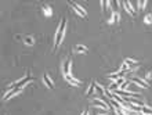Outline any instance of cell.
<instances>
[{
	"label": "cell",
	"instance_id": "6da1fadb",
	"mask_svg": "<svg viewBox=\"0 0 152 115\" xmlns=\"http://www.w3.org/2000/svg\"><path fill=\"white\" fill-rule=\"evenodd\" d=\"M67 22H68V20H67V18H62L61 22H60V25H58V29H57V32H55V37H54V50H57L58 47H60V44L62 43L64 36H65Z\"/></svg>",
	"mask_w": 152,
	"mask_h": 115
},
{
	"label": "cell",
	"instance_id": "7a4b0ae2",
	"mask_svg": "<svg viewBox=\"0 0 152 115\" xmlns=\"http://www.w3.org/2000/svg\"><path fill=\"white\" fill-rule=\"evenodd\" d=\"M31 80H33V79H32L29 75H26L25 78H22L21 80H17V82H14L11 86H13V89H14V87H17V89H20V90H24V87H25V86L29 83Z\"/></svg>",
	"mask_w": 152,
	"mask_h": 115
},
{
	"label": "cell",
	"instance_id": "3957f363",
	"mask_svg": "<svg viewBox=\"0 0 152 115\" xmlns=\"http://www.w3.org/2000/svg\"><path fill=\"white\" fill-rule=\"evenodd\" d=\"M69 4H71V7L75 10V13H76V16L82 17V18H86L87 17V11L84 10L83 7L80 4H78V3H75V1H69Z\"/></svg>",
	"mask_w": 152,
	"mask_h": 115
},
{
	"label": "cell",
	"instance_id": "277c9868",
	"mask_svg": "<svg viewBox=\"0 0 152 115\" xmlns=\"http://www.w3.org/2000/svg\"><path fill=\"white\" fill-rule=\"evenodd\" d=\"M131 82H134V85H137L138 87H141V89H148L149 87V83H148L145 79L142 78H138V76H136V78L131 79Z\"/></svg>",
	"mask_w": 152,
	"mask_h": 115
},
{
	"label": "cell",
	"instance_id": "5b68a950",
	"mask_svg": "<svg viewBox=\"0 0 152 115\" xmlns=\"http://www.w3.org/2000/svg\"><path fill=\"white\" fill-rule=\"evenodd\" d=\"M125 63L127 64V67L130 69V72H134L138 67H140V63H137L134 60H131V58H125Z\"/></svg>",
	"mask_w": 152,
	"mask_h": 115
},
{
	"label": "cell",
	"instance_id": "8992f818",
	"mask_svg": "<svg viewBox=\"0 0 152 115\" xmlns=\"http://www.w3.org/2000/svg\"><path fill=\"white\" fill-rule=\"evenodd\" d=\"M122 4L125 6V8H126V11L127 13H130V16H136L137 14V11H136V8H134V4L131 3V1H122Z\"/></svg>",
	"mask_w": 152,
	"mask_h": 115
},
{
	"label": "cell",
	"instance_id": "52a82bcc",
	"mask_svg": "<svg viewBox=\"0 0 152 115\" xmlns=\"http://www.w3.org/2000/svg\"><path fill=\"white\" fill-rule=\"evenodd\" d=\"M64 79H65L69 85H72V86H80V80L75 78L72 73H71V75H64Z\"/></svg>",
	"mask_w": 152,
	"mask_h": 115
},
{
	"label": "cell",
	"instance_id": "ba28073f",
	"mask_svg": "<svg viewBox=\"0 0 152 115\" xmlns=\"http://www.w3.org/2000/svg\"><path fill=\"white\" fill-rule=\"evenodd\" d=\"M93 105H95V107H100V108H102V110H109V105L105 103L104 100H101V99H94L93 100Z\"/></svg>",
	"mask_w": 152,
	"mask_h": 115
},
{
	"label": "cell",
	"instance_id": "9c48e42d",
	"mask_svg": "<svg viewBox=\"0 0 152 115\" xmlns=\"http://www.w3.org/2000/svg\"><path fill=\"white\" fill-rule=\"evenodd\" d=\"M20 92H22V90L17 89V87H14V89H13V90H8V93H7V94H4V97H3V101H7V100L13 99V97H14V96H17V94L20 93Z\"/></svg>",
	"mask_w": 152,
	"mask_h": 115
},
{
	"label": "cell",
	"instance_id": "30bf717a",
	"mask_svg": "<svg viewBox=\"0 0 152 115\" xmlns=\"http://www.w3.org/2000/svg\"><path fill=\"white\" fill-rule=\"evenodd\" d=\"M119 78H125V72H120V71H118V72H112L108 75V79L112 80V82H116Z\"/></svg>",
	"mask_w": 152,
	"mask_h": 115
},
{
	"label": "cell",
	"instance_id": "8fae6325",
	"mask_svg": "<svg viewBox=\"0 0 152 115\" xmlns=\"http://www.w3.org/2000/svg\"><path fill=\"white\" fill-rule=\"evenodd\" d=\"M71 71H72V61H71V60H68L67 63L64 64L62 73H64V75H71Z\"/></svg>",
	"mask_w": 152,
	"mask_h": 115
},
{
	"label": "cell",
	"instance_id": "7c38bea8",
	"mask_svg": "<svg viewBox=\"0 0 152 115\" xmlns=\"http://www.w3.org/2000/svg\"><path fill=\"white\" fill-rule=\"evenodd\" d=\"M43 80H44V85L47 86L48 89H54V82L51 80V78L48 76L47 73H44V75H43Z\"/></svg>",
	"mask_w": 152,
	"mask_h": 115
},
{
	"label": "cell",
	"instance_id": "4fadbf2b",
	"mask_svg": "<svg viewBox=\"0 0 152 115\" xmlns=\"http://www.w3.org/2000/svg\"><path fill=\"white\" fill-rule=\"evenodd\" d=\"M87 47L83 46V44H78V46H75V53H78V54H87Z\"/></svg>",
	"mask_w": 152,
	"mask_h": 115
},
{
	"label": "cell",
	"instance_id": "5bb4252c",
	"mask_svg": "<svg viewBox=\"0 0 152 115\" xmlns=\"http://www.w3.org/2000/svg\"><path fill=\"white\" fill-rule=\"evenodd\" d=\"M42 11H43V14H44L46 17H51L53 16V8L50 7V6H47V4L42 6Z\"/></svg>",
	"mask_w": 152,
	"mask_h": 115
},
{
	"label": "cell",
	"instance_id": "9a60e30c",
	"mask_svg": "<svg viewBox=\"0 0 152 115\" xmlns=\"http://www.w3.org/2000/svg\"><path fill=\"white\" fill-rule=\"evenodd\" d=\"M119 21V13H118V11H113V14H112V16L109 17V18H108V24H113V22H118Z\"/></svg>",
	"mask_w": 152,
	"mask_h": 115
},
{
	"label": "cell",
	"instance_id": "2e32d148",
	"mask_svg": "<svg viewBox=\"0 0 152 115\" xmlns=\"http://www.w3.org/2000/svg\"><path fill=\"white\" fill-rule=\"evenodd\" d=\"M94 93H95V82H91L89 86V89H87V92H86V94H87V96H93Z\"/></svg>",
	"mask_w": 152,
	"mask_h": 115
},
{
	"label": "cell",
	"instance_id": "e0dca14e",
	"mask_svg": "<svg viewBox=\"0 0 152 115\" xmlns=\"http://www.w3.org/2000/svg\"><path fill=\"white\" fill-rule=\"evenodd\" d=\"M24 43H25L26 46H33L35 44V39L32 36H25L24 37Z\"/></svg>",
	"mask_w": 152,
	"mask_h": 115
},
{
	"label": "cell",
	"instance_id": "ac0fdd59",
	"mask_svg": "<svg viewBox=\"0 0 152 115\" xmlns=\"http://www.w3.org/2000/svg\"><path fill=\"white\" fill-rule=\"evenodd\" d=\"M118 89H119V85H118V82H111L109 86H108V90H109L111 93H113V92H116Z\"/></svg>",
	"mask_w": 152,
	"mask_h": 115
},
{
	"label": "cell",
	"instance_id": "d6986e66",
	"mask_svg": "<svg viewBox=\"0 0 152 115\" xmlns=\"http://www.w3.org/2000/svg\"><path fill=\"white\" fill-rule=\"evenodd\" d=\"M95 93L100 94V96L105 94V87L104 86H101V85H98V83H95Z\"/></svg>",
	"mask_w": 152,
	"mask_h": 115
},
{
	"label": "cell",
	"instance_id": "ffe728a7",
	"mask_svg": "<svg viewBox=\"0 0 152 115\" xmlns=\"http://www.w3.org/2000/svg\"><path fill=\"white\" fill-rule=\"evenodd\" d=\"M111 104H112V107L115 108V111L119 110V108H122L120 103H119V101H116V100H113V99H111Z\"/></svg>",
	"mask_w": 152,
	"mask_h": 115
},
{
	"label": "cell",
	"instance_id": "44dd1931",
	"mask_svg": "<svg viewBox=\"0 0 152 115\" xmlns=\"http://www.w3.org/2000/svg\"><path fill=\"white\" fill-rule=\"evenodd\" d=\"M141 112L145 115H152V108H149V107H147V105H144L141 108Z\"/></svg>",
	"mask_w": 152,
	"mask_h": 115
},
{
	"label": "cell",
	"instance_id": "7402d4cb",
	"mask_svg": "<svg viewBox=\"0 0 152 115\" xmlns=\"http://www.w3.org/2000/svg\"><path fill=\"white\" fill-rule=\"evenodd\" d=\"M144 22L147 25H152V14H147V16L144 17Z\"/></svg>",
	"mask_w": 152,
	"mask_h": 115
},
{
	"label": "cell",
	"instance_id": "603a6c76",
	"mask_svg": "<svg viewBox=\"0 0 152 115\" xmlns=\"http://www.w3.org/2000/svg\"><path fill=\"white\" fill-rule=\"evenodd\" d=\"M147 0H142V1H138V10L140 11H142L144 10V8H145V7H147Z\"/></svg>",
	"mask_w": 152,
	"mask_h": 115
},
{
	"label": "cell",
	"instance_id": "cb8c5ba5",
	"mask_svg": "<svg viewBox=\"0 0 152 115\" xmlns=\"http://www.w3.org/2000/svg\"><path fill=\"white\" fill-rule=\"evenodd\" d=\"M119 71H120V72H126V71H130V69H129V67H127V64L123 61V64H122V67H120Z\"/></svg>",
	"mask_w": 152,
	"mask_h": 115
},
{
	"label": "cell",
	"instance_id": "d4e9b609",
	"mask_svg": "<svg viewBox=\"0 0 152 115\" xmlns=\"http://www.w3.org/2000/svg\"><path fill=\"white\" fill-rule=\"evenodd\" d=\"M144 79H145L147 82H148V80H149V79H152V71H148V72H147V76H145V78H144Z\"/></svg>",
	"mask_w": 152,
	"mask_h": 115
},
{
	"label": "cell",
	"instance_id": "484cf974",
	"mask_svg": "<svg viewBox=\"0 0 152 115\" xmlns=\"http://www.w3.org/2000/svg\"><path fill=\"white\" fill-rule=\"evenodd\" d=\"M80 115H89V111H83V112H82Z\"/></svg>",
	"mask_w": 152,
	"mask_h": 115
}]
</instances>
